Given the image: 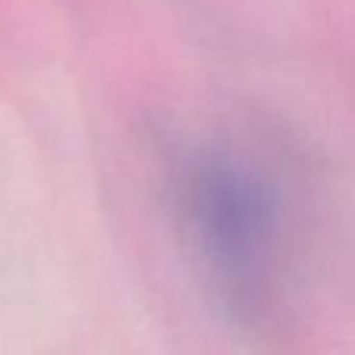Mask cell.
I'll use <instances>...</instances> for the list:
<instances>
[{
	"label": "cell",
	"mask_w": 355,
	"mask_h": 355,
	"mask_svg": "<svg viewBox=\"0 0 355 355\" xmlns=\"http://www.w3.org/2000/svg\"><path fill=\"white\" fill-rule=\"evenodd\" d=\"M175 206L184 240L221 306L240 318L262 315L284 252L275 184L246 156L202 147L178 168Z\"/></svg>",
	"instance_id": "1"
}]
</instances>
